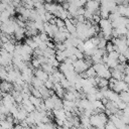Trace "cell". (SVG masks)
<instances>
[{
    "label": "cell",
    "instance_id": "1",
    "mask_svg": "<svg viewBox=\"0 0 129 129\" xmlns=\"http://www.w3.org/2000/svg\"><path fill=\"white\" fill-rule=\"evenodd\" d=\"M73 66H74V70L76 73H82L84 71H86L89 67L86 64L84 58H81V59H77L75 62H73Z\"/></svg>",
    "mask_w": 129,
    "mask_h": 129
},
{
    "label": "cell",
    "instance_id": "2",
    "mask_svg": "<svg viewBox=\"0 0 129 129\" xmlns=\"http://www.w3.org/2000/svg\"><path fill=\"white\" fill-rule=\"evenodd\" d=\"M84 7L86 9L90 10L94 14V11L100 8V3L99 2H96V1H93V0H87V2H86V4H85Z\"/></svg>",
    "mask_w": 129,
    "mask_h": 129
},
{
    "label": "cell",
    "instance_id": "3",
    "mask_svg": "<svg viewBox=\"0 0 129 129\" xmlns=\"http://www.w3.org/2000/svg\"><path fill=\"white\" fill-rule=\"evenodd\" d=\"M33 74H34V76H35L36 78H38V79L41 80L42 82H44V81H46V80L48 79V75H47L45 72H43L40 68H39V69H35Z\"/></svg>",
    "mask_w": 129,
    "mask_h": 129
},
{
    "label": "cell",
    "instance_id": "4",
    "mask_svg": "<svg viewBox=\"0 0 129 129\" xmlns=\"http://www.w3.org/2000/svg\"><path fill=\"white\" fill-rule=\"evenodd\" d=\"M110 73H111V77L116 79V80H122L123 77H124V74L118 70H116L115 68L114 69H110Z\"/></svg>",
    "mask_w": 129,
    "mask_h": 129
},
{
    "label": "cell",
    "instance_id": "5",
    "mask_svg": "<svg viewBox=\"0 0 129 129\" xmlns=\"http://www.w3.org/2000/svg\"><path fill=\"white\" fill-rule=\"evenodd\" d=\"M97 76H99V77H101V78H104V79L109 80V79L111 78L110 69L108 68V69H104V70H103V71H101V72H98V73H97Z\"/></svg>",
    "mask_w": 129,
    "mask_h": 129
},
{
    "label": "cell",
    "instance_id": "6",
    "mask_svg": "<svg viewBox=\"0 0 129 129\" xmlns=\"http://www.w3.org/2000/svg\"><path fill=\"white\" fill-rule=\"evenodd\" d=\"M118 96H119V99L121 101L128 104V102H129V93H128V91H121V92L118 93Z\"/></svg>",
    "mask_w": 129,
    "mask_h": 129
},
{
    "label": "cell",
    "instance_id": "7",
    "mask_svg": "<svg viewBox=\"0 0 129 129\" xmlns=\"http://www.w3.org/2000/svg\"><path fill=\"white\" fill-rule=\"evenodd\" d=\"M14 45H15V44H13L12 42L8 41V42H5V43H3L2 47H3L4 49H6V50H7L8 52L12 53V52L14 51Z\"/></svg>",
    "mask_w": 129,
    "mask_h": 129
},
{
    "label": "cell",
    "instance_id": "8",
    "mask_svg": "<svg viewBox=\"0 0 129 129\" xmlns=\"http://www.w3.org/2000/svg\"><path fill=\"white\" fill-rule=\"evenodd\" d=\"M40 69H41L43 72H45L47 75H49V74H51L53 67H52L51 64H49V63H42V64L40 66Z\"/></svg>",
    "mask_w": 129,
    "mask_h": 129
},
{
    "label": "cell",
    "instance_id": "9",
    "mask_svg": "<svg viewBox=\"0 0 129 129\" xmlns=\"http://www.w3.org/2000/svg\"><path fill=\"white\" fill-rule=\"evenodd\" d=\"M31 85H32L33 87H35V88H38V87H40V86L43 85V82H42L41 80H39L38 78H36L35 76H33V77L31 78Z\"/></svg>",
    "mask_w": 129,
    "mask_h": 129
},
{
    "label": "cell",
    "instance_id": "10",
    "mask_svg": "<svg viewBox=\"0 0 129 129\" xmlns=\"http://www.w3.org/2000/svg\"><path fill=\"white\" fill-rule=\"evenodd\" d=\"M62 99H66V100H69V101H75L76 100V96H75V94L73 92H69V91L66 90Z\"/></svg>",
    "mask_w": 129,
    "mask_h": 129
},
{
    "label": "cell",
    "instance_id": "11",
    "mask_svg": "<svg viewBox=\"0 0 129 129\" xmlns=\"http://www.w3.org/2000/svg\"><path fill=\"white\" fill-rule=\"evenodd\" d=\"M43 103H44V105H45V107H46L47 110H52L53 109V102H52V100H51L50 97L44 99L43 100Z\"/></svg>",
    "mask_w": 129,
    "mask_h": 129
},
{
    "label": "cell",
    "instance_id": "12",
    "mask_svg": "<svg viewBox=\"0 0 129 129\" xmlns=\"http://www.w3.org/2000/svg\"><path fill=\"white\" fill-rule=\"evenodd\" d=\"M25 43L28 44L32 49H34V48L37 47V43H35V42L33 41L32 37H26V38H25Z\"/></svg>",
    "mask_w": 129,
    "mask_h": 129
},
{
    "label": "cell",
    "instance_id": "13",
    "mask_svg": "<svg viewBox=\"0 0 129 129\" xmlns=\"http://www.w3.org/2000/svg\"><path fill=\"white\" fill-rule=\"evenodd\" d=\"M118 59H113V58H109L108 60H107V66H108V68L109 69H114L117 64H118Z\"/></svg>",
    "mask_w": 129,
    "mask_h": 129
},
{
    "label": "cell",
    "instance_id": "14",
    "mask_svg": "<svg viewBox=\"0 0 129 129\" xmlns=\"http://www.w3.org/2000/svg\"><path fill=\"white\" fill-rule=\"evenodd\" d=\"M32 51H33V49L28 45V44H26V43H24V44H22V49H21V53L22 52H25V53H29V54H32ZM20 53V54H21Z\"/></svg>",
    "mask_w": 129,
    "mask_h": 129
},
{
    "label": "cell",
    "instance_id": "15",
    "mask_svg": "<svg viewBox=\"0 0 129 129\" xmlns=\"http://www.w3.org/2000/svg\"><path fill=\"white\" fill-rule=\"evenodd\" d=\"M86 73H87V75H88V77H96L97 76V73H96V71L94 70V68L91 66V67H89L87 70H86Z\"/></svg>",
    "mask_w": 129,
    "mask_h": 129
},
{
    "label": "cell",
    "instance_id": "16",
    "mask_svg": "<svg viewBox=\"0 0 129 129\" xmlns=\"http://www.w3.org/2000/svg\"><path fill=\"white\" fill-rule=\"evenodd\" d=\"M38 36H39V38H40L41 41H47V40L51 39L50 37H48V35H47L46 32H44V31H42V32H38Z\"/></svg>",
    "mask_w": 129,
    "mask_h": 129
},
{
    "label": "cell",
    "instance_id": "17",
    "mask_svg": "<svg viewBox=\"0 0 129 129\" xmlns=\"http://www.w3.org/2000/svg\"><path fill=\"white\" fill-rule=\"evenodd\" d=\"M106 43H107V39H105L104 37H102V38H100V40H99L98 44L96 45V47L97 48H105Z\"/></svg>",
    "mask_w": 129,
    "mask_h": 129
},
{
    "label": "cell",
    "instance_id": "18",
    "mask_svg": "<svg viewBox=\"0 0 129 129\" xmlns=\"http://www.w3.org/2000/svg\"><path fill=\"white\" fill-rule=\"evenodd\" d=\"M107 54H108V57H109V58H113V59H118V55H119V53H118V52H117L116 50H112V51L108 52Z\"/></svg>",
    "mask_w": 129,
    "mask_h": 129
},
{
    "label": "cell",
    "instance_id": "19",
    "mask_svg": "<svg viewBox=\"0 0 129 129\" xmlns=\"http://www.w3.org/2000/svg\"><path fill=\"white\" fill-rule=\"evenodd\" d=\"M31 63H32V66L34 67V69H39L40 68V62H39V60L36 58V57H32L31 58Z\"/></svg>",
    "mask_w": 129,
    "mask_h": 129
},
{
    "label": "cell",
    "instance_id": "20",
    "mask_svg": "<svg viewBox=\"0 0 129 129\" xmlns=\"http://www.w3.org/2000/svg\"><path fill=\"white\" fill-rule=\"evenodd\" d=\"M7 78V72L5 71V69L2 67V69L0 70V80L1 81H5Z\"/></svg>",
    "mask_w": 129,
    "mask_h": 129
},
{
    "label": "cell",
    "instance_id": "21",
    "mask_svg": "<svg viewBox=\"0 0 129 129\" xmlns=\"http://www.w3.org/2000/svg\"><path fill=\"white\" fill-rule=\"evenodd\" d=\"M105 128H107V129H116V126H115V124L111 120L108 119L107 123L105 124Z\"/></svg>",
    "mask_w": 129,
    "mask_h": 129
},
{
    "label": "cell",
    "instance_id": "22",
    "mask_svg": "<svg viewBox=\"0 0 129 129\" xmlns=\"http://www.w3.org/2000/svg\"><path fill=\"white\" fill-rule=\"evenodd\" d=\"M105 49H106V51H107V52H110V51L114 50V49H113V43H112L111 41H108V40H107V43H106Z\"/></svg>",
    "mask_w": 129,
    "mask_h": 129
},
{
    "label": "cell",
    "instance_id": "23",
    "mask_svg": "<svg viewBox=\"0 0 129 129\" xmlns=\"http://www.w3.org/2000/svg\"><path fill=\"white\" fill-rule=\"evenodd\" d=\"M43 86L45 87V88H47V89H52V87H53V83L50 81V80H46V81H44L43 82Z\"/></svg>",
    "mask_w": 129,
    "mask_h": 129
},
{
    "label": "cell",
    "instance_id": "24",
    "mask_svg": "<svg viewBox=\"0 0 129 129\" xmlns=\"http://www.w3.org/2000/svg\"><path fill=\"white\" fill-rule=\"evenodd\" d=\"M55 25H56L57 27H61V26H64V21H63L62 19H60V18H57V17H55Z\"/></svg>",
    "mask_w": 129,
    "mask_h": 129
},
{
    "label": "cell",
    "instance_id": "25",
    "mask_svg": "<svg viewBox=\"0 0 129 129\" xmlns=\"http://www.w3.org/2000/svg\"><path fill=\"white\" fill-rule=\"evenodd\" d=\"M75 55H76V57H77V59H81V58H83L84 57V52H82V51H80L78 48L76 49V51H75V53H74Z\"/></svg>",
    "mask_w": 129,
    "mask_h": 129
},
{
    "label": "cell",
    "instance_id": "26",
    "mask_svg": "<svg viewBox=\"0 0 129 129\" xmlns=\"http://www.w3.org/2000/svg\"><path fill=\"white\" fill-rule=\"evenodd\" d=\"M121 119V121L123 122V123H125V124H129V115H122V117L120 118Z\"/></svg>",
    "mask_w": 129,
    "mask_h": 129
},
{
    "label": "cell",
    "instance_id": "27",
    "mask_svg": "<svg viewBox=\"0 0 129 129\" xmlns=\"http://www.w3.org/2000/svg\"><path fill=\"white\" fill-rule=\"evenodd\" d=\"M86 99H88L90 102H93V101L96 100V96H95V94H87L86 95Z\"/></svg>",
    "mask_w": 129,
    "mask_h": 129
},
{
    "label": "cell",
    "instance_id": "28",
    "mask_svg": "<svg viewBox=\"0 0 129 129\" xmlns=\"http://www.w3.org/2000/svg\"><path fill=\"white\" fill-rule=\"evenodd\" d=\"M22 95L19 93L18 95H16L15 97H14V100H15V102L17 103V104H19V103H22Z\"/></svg>",
    "mask_w": 129,
    "mask_h": 129
},
{
    "label": "cell",
    "instance_id": "29",
    "mask_svg": "<svg viewBox=\"0 0 129 129\" xmlns=\"http://www.w3.org/2000/svg\"><path fill=\"white\" fill-rule=\"evenodd\" d=\"M37 47H38V48H40L41 50H44V49H45L47 46H46V43H45V41H41V42H40V43L37 45Z\"/></svg>",
    "mask_w": 129,
    "mask_h": 129
},
{
    "label": "cell",
    "instance_id": "30",
    "mask_svg": "<svg viewBox=\"0 0 129 129\" xmlns=\"http://www.w3.org/2000/svg\"><path fill=\"white\" fill-rule=\"evenodd\" d=\"M85 12V7H78L77 9V14L78 15H83Z\"/></svg>",
    "mask_w": 129,
    "mask_h": 129
},
{
    "label": "cell",
    "instance_id": "31",
    "mask_svg": "<svg viewBox=\"0 0 129 129\" xmlns=\"http://www.w3.org/2000/svg\"><path fill=\"white\" fill-rule=\"evenodd\" d=\"M59 63H60V62H59V61H58V60H57L56 58H54V59H53V60L51 61V63H50V64H51V66H52L53 68H58Z\"/></svg>",
    "mask_w": 129,
    "mask_h": 129
},
{
    "label": "cell",
    "instance_id": "32",
    "mask_svg": "<svg viewBox=\"0 0 129 129\" xmlns=\"http://www.w3.org/2000/svg\"><path fill=\"white\" fill-rule=\"evenodd\" d=\"M61 6H62V8H63V9L68 10V8H69V6H70V3H69V2H67V1H64V2H62V3H61Z\"/></svg>",
    "mask_w": 129,
    "mask_h": 129
},
{
    "label": "cell",
    "instance_id": "33",
    "mask_svg": "<svg viewBox=\"0 0 129 129\" xmlns=\"http://www.w3.org/2000/svg\"><path fill=\"white\" fill-rule=\"evenodd\" d=\"M5 9H6V4H3V3L0 1V12L4 11Z\"/></svg>",
    "mask_w": 129,
    "mask_h": 129
},
{
    "label": "cell",
    "instance_id": "34",
    "mask_svg": "<svg viewBox=\"0 0 129 129\" xmlns=\"http://www.w3.org/2000/svg\"><path fill=\"white\" fill-rule=\"evenodd\" d=\"M3 4H8V3H10V0H0Z\"/></svg>",
    "mask_w": 129,
    "mask_h": 129
},
{
    "label": "cell",
    "instance_id": "35",
    "mask_svg": "<svg viewBox=\"0 0 129 129\" xmlns=\"http://www.w3.org/2000/svg\"><path fill=\"white\" fill-rule=\"evenodd\" d=\"M44 1H45V2H47V3H50V2H52L53 0H44Z\"/></svg>",
    "mask_w": 129,
    "mask_h": 129
},
{
    "label": "cell",
    "instance_id": "36",
    "mask_svg": "<svg viewBox=\"0 0 129 129\" xmlns=\"http://www.w3.org/2000/svg\"><path fill=\"white\" fill-rule=\"evenodd\" d=\"M38 1H39V0H32L33 3H36V2H38Z\"/></svg>",
    "mask_w": 129,
    "mask_h": 129
},
{
    "label": "cell",
    "instance_id": "37",
    "mask_svg": "<svg viewBox=\"0 0 129 129\" xmlns=\"http://www.w3.org/2000/svg\"><path fill=\"white\" fill-rule=\"evenodd\" d=\"M93 1H96V2H99V3H100V1H101V0H93Z\"/></svg>",
    "mask_w": 129,
    "mask_h": 129
},
{
    "label": "cell",
    "instance_id": "38",
    "mask_svg": "<svg viewBox=\"0 0 129 129\" xmlns=\"http://www.w3.org/2000/svg\"><path fill=\"white\" fill-rule=\"evenodd\" d=\"M1 69H2V66H1V64H0V70H1Z\"/></svg>",
    "mask_w": 129,
    "mask_h": 129
},
{
    "label": "cell",
    "instance_id": "39",
    "mask_svg": "<svg viewBox=\"0 0 129 129\" xmlns=\"http://www.w3.org/2000/svg\"><path fill=\"white\" fill-rule=\"evenodd\" d=\"M0 32H1V28H0Z\"/></svg>",
    "mask_w": 129,
    "mask_h": 129
},
{
    "label": "cell",
    "instance_id": "40",
    "mask_svg": "<svg viewBox=\"0 0 129 129\" xmlns=\"http://www.w3.org/2000/svg\"><path fill=\"white\" fill-rule=\"evenodd\" d=\"M0 83H1V80H0Z\"/></svg>",
    "mask_w": 129,
    "mask_h": 129
}]
</instances>
